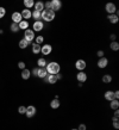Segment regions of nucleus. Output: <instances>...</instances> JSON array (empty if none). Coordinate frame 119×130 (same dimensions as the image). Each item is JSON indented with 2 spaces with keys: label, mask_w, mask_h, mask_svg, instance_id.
Returning <instances> with one entry per match:
<instances>
[{
  "label": "nucleus",
  "mask_w": 119,
  "mask_h": 130,
  "mask_svg": "<svg viewBox=\"0 0 119 130\" xmlns=\"http://www.w3.org/2000/svg\"><path fill=\"white\" fill-rule=\"evenodd\" d=\"M45 69H47L48 74L56 75V74H58L59 72H61V66H59V63L55 62V61H52V62H48Z\"/></svg>",
  "instance_id": "1"
},
{
  "label": "nucleus",
  "mask_w": 119,
  "mask_h": 130,
  "mask_svg": "<svg viewBox=\"0 0 119 130\" xmlns=\"http://www.w3.org/2000/svg\"><path fill=\"white\" fill-rule=\"evenodd\" d=\"M55 12L52 11V10H44V11L41 12V19L44 22H47V23H50L52 20L55 19Z\"/></svg>",
  "instance_id": "2"
},
{
  "label": "nucleus",
  "mask_w": 119,
  "mask_h": 130,
  "mask_svg": "<svg viewBox=\"0 0 119 130\" xmlns=\"http://www.w3.org/2000/svg\"><path fill=\"white\" fill-rule=\"evenodd\" d=\"M35 38H36V35L32 30H30V29L25 30V32H24V40L28 41L29 43H31L32 41H35Z\"/></svg>",
  "instance_id": "3"
},
{
  "label": "nucleus",
  "mask_w": 119,
  "mask_h": 130,
  "mask_svg": "<svg viewBox=\"0 0 119 130\" xmlns=\"http://www.w3.org/2000/svg\"><path fill=\"white\" fill-rule=\"evenodd\" d=\"M86 67H87V63H86V61L82 59H79L77 61L75 62V68L77 69L79 72H85V69H86Z\"/></svg>",
  "instance_id": "4"
},
{
  "label": "nucleus",
  "mask_w": 119,
  "mask_h": 130,
  "mask_svg": "<svg viewBox=\"0 0 119 130\" xmlns=\"http://www.w3.org/2000/svg\"><path fill=\"white\" fill-rule=\"evenodd\" d=\"M52 51V47L51 44H43L42 47H41V54H43L44 56H48L50 55Z\"/></svg>",
  "instance_id": "5"
},
{
  "label": "nucleus",
  "mask_w": 119,
  "mask_h": 130,
  "mask_svg": "<svg viewBox=\"0 0 119 130\" xmlns=\"http://www.w3.org/2000/svg\"><path fill=\"white\" fill-rule=\"evenodd\" d=\"M105 10H106V12L108 14H115L117 6H115V4H113V3H107V4L105 5Z\"/></svg>",
  "instance_id": "6"
},
{
  "label": "nucleus",
  "mask_w": 119,
  "mask_h": 130,
  "mask_svg": "<svg viewBox=\"0 0 119 130\" xmlns=\"http://www.w3.org/2000/svg\"><path fill=\"white\" fill-rule=\"evenodd\" d=\"M44 29V23L42 20H38V22H35L32 24V31L33 32H39Z\"/></svg>",
  "instance_id": "7"
},
{
  "label": "nucleus",
  "mask_w": 119,
  "mask_h": 130,
  "mask_svg": "<svg viewBox=\"0 0 119 130\" xmlns=\"http://www.w3.org/2000/svg\"><path fill=\"white\" fill-rule=\"evenodd\" d=\"M36 112H37V110H36V107L33 106V105L26 106V112H25V115H26L28 118H32V117L36 115Z\"/></svg>",
  "instance_id": "8"
},
{
  "label": "nucleus",
  "mask_w": 119,
  "mask_h": 130,
  "mask_svg": "<svg viewBox=\"0 0 119 130\" xmlns=\"http://www.w3.org/2000/svg\"><path fill=\"white\" fill-rule=\"evenodd\" d=\"M62 7V1L61 0H51V10L54 12L59 11Z\"/></svg>",
  "instance_id": "9"
},
{
  "label": "nucleus",
  "mask_w": 119,
  "mask_h": 130,
  "mask_svg": "<svg viewBox=\"0 0 119 130\" xmlns=\"http://www.w3.org/2000/svg\"><path fill=\"white\" fill-rule=\"evenodd\" d=\"M96 64H98V67H99L100 69H104V68H106L107 66H108V59L105 57V56H104V57H100Z\"/></svg>",
  "instance_id": "10"
},
{
  "label": "nucleus",
  "mask_w": 119,
  "mask_h": 130,
  "mask_svg": "<svg viewBox=\"0 0 119 130\" xmlns=\"http://www.w3.org/2000/svg\"><path fill=\"white\" fill-rule=\"evenodd\" d=\"M58 81L57 80V78H56V75H51V74H48L45 78H44V83L47 84H50V85H54V84H56Z\"/></svg>",
  "instance_id": "11"
},
{
  "label": "nucleus",
  "mask_w": 119,
  "mask_h": 130,
  "mask_svg": "<svg viewBox=\"0 0 119 130\" xmlns=\"http://www.w3.org/2000/svg\"><path fill=\"white\" fill-rule=\"evenodd\" d=\"M88 79L87 76V73H85V72H79L77 74H76V80L79 81V83H86Z\"/></svg>",
  "instance_id": "12"
},
{
  "label": "nucleus",
  "mask_w": 119,
  "mask_h": 130,
  "mask_svg": "<svg viewBox=\"0 0 119 130\" xmlns=\"http://www.w3.org/2000/svg\"><path fill=\"white\" fill-rule=\"evenodd\" d=\"M11 18H12V22H13L14 24H19L20 22L23 20L20 12H13V13H12V16H11Z\"/></svg>",
  "instance_id": "13"
},
{
  "label": "nucleus",
  "mask_w": 119,
  "mask_h": 130,
  "mask_svg": "<svg viewBox=\"0 0 119 130\" xmlns=\"http://www.w3.org/2000/svg\"><path fill=\"white\" fill-rule=\"evenodd\" d=\"M20 14H22V18H23L24 20H28L31 18L32 12L30 11V10H28V8H25V10H23V11L20 12Z\"/></svg>",
  "instance_id": "14"
},
{
  "label": "nucleus",
  "mask_w": 119,
  "mask_h": 130,
  "mask_svg": "<svg viewBox=\"0 0 119 130\" xmlns=\"http://www.w3.org/2000/svg\"><path fill=\"white\" fill-rule=\"evenodd\" d=\"M33 7H35V11H38V12H42L44 11V3L43 1H36L35 5H33Z\"/></svg>",
  "instance_id": "15"
},
{
  "label": "nucleus",
  "mask_w": 119,
  "mask_h": 130,
  "mask_svg": "<svg viewBox=\"0 0 119 130\" xmlns=\"http://www.w3.org/2000/svg\"><path fill=\"white\" fill-rule=\"evenodd\" d=\"M30 76H31V71H29V69H23L22 71V79L23 80H29L30 79Z\"/></svg>",
  "instance_id": "16"
},
{
  "label": "nucleus",
  "mask_w": 119,
  "mask_h": 130,
  "mask_svg": "<svg viewBox=\"0 0 119 130\" xmlns=\"http://www.w3.org/2000/svg\"><path fill=\"white\" fill-rule=\"evenodd\" d=\"M61 106V103H59L58 99H52L51 102H50V107H51L52 110H56V109H58V107Z\"/></svg>",
  "instance_id": "17"
},
{
  "label": "nucleus",
  "mask_w": 119,
  "mask_h": 130,
  "mask_svg": "<svg viewBox=\"0 0 119 130\" xmlns=\"http://www.w3.org/2000/svg\"><path fill=\"white\" fill-rule=\"evenodd\" d=\"M29 25H30V24H29L28 20H24V19L22 20L19 24H18V26H19V30H24V31L29 29Z\"/></svg>",
  "instance_id": "18"
},
{
  "label": "nucleus",
  "mask_w": 119,
  "mask_h": 130,
  "mask_svg": "<svg viewBox=\"0 0 119 130\" xmlns=\"http://www.w3.org/2000/svg\"><path fill=\"white\" fill-rule=\"evenodd\" d=\"M104 98L108 100V102H111L114 99V94H113V91H106L105 92V94H104Z\"/></svg>",
  "instance_id": "19"
},
{
  "label": "nucleus",
  "mask_w": 119,
  "mask_h": 130,
  "mask_svg": "<svg viewBox=\"0 0 119 130\" xmlns=\"http://www.w3.org/2000/svg\"><path fill=\"white\" fill-rule=\"evenodd\" d=\"M37 64H38V68H45L47 67V60H45V57H41V59L37 60Z\"/></svg>",
  "instance_id": "20"
},
{
  "label": "nucleus",
  "mask_w": 119,
  "mask_h": 130,
  "mask_svg": "<svg viewBox=\"0 0 119 130\" xmlns=\"http://www.w3.org/2000/svg\"><path fill=\"white\" fill-rule=\"evenodd\" d=\"M107 19L110 20V23L117 24L119 22V17L117 16V14H108V16H107Z\"/></svg>",
  "instance_id": "21"
},
{
  "label": "nucleus",
  "mask_w": 119,
  "mask_h": 130,
  "mask_svg": "<svg viewBox=\"0 0 119 130\" xmlns=\"http://www.w3.org/2000/svg\"><path fill=\"white\" fill-rule=\"evenodd\" d=\"M47 75H48V73H47V69H45V68H38V73H37V76H38V78L44 79Z\"/></svg>",
  "instance_id": "22"
},
{
  "label": "nucleus",
  "mask_w": 119,
  "mask_h": 130,
  "mask_svg": "<svg viewBox=\"0 0 119 130\" xmlns=\"http://www.w3.org/2000/svg\"><path fill=\"white\" fill-rule=\"evenodd\" d=\"M41 47L42 45H39V44L32 43V48H31L32 54H41Z\"/></svg>",
  "instance_id": "23"
},
{
  "label": "nucleus",
  "mask_w": 119,
  "mask_h": 130,
  "mask_svg": "<svg viewBox=\"0 0 119 130\" xmlns=\"http://www.w3.org/2000/svg\"><path fill=\"white\" fill-rule=\"evenodd\" d=\"M110 107H111L112 110H118L119 109V100L117 99H113L110 102Z\"/></svg>",
  "instance_id": "24"
},
{
  "label": "nucleus",
  "mask_w": 119,
  "mask_h": 130,
  "mask_svg": "<svg viewBox=\"0 0 119 130\" xmlns=\"http://www.w3.org/2000/svg\"><path fill=\"white\" fill-rule=\"evenodd\" d=\"M101 80H103V83H105V84H111L112 83V76L110 74H105V75H103Z\"/></svg>",
  "instance_id": "25"
},
{
  "label": "nucleus",
  "mask_w": 119,
  "mask_h": 130,
  "mask_svg": "<svg viewBox=\"0 0 119 130\" xmlns=\"http://www.w3.org/2000/svg\"><path fill=\"white\" fill-rule=\"evenodd\" d=\"M33 5H35V1H33V0H24V6L28 8V10L33 7Z\"/></svg>",
  "instance_id": "26"
},
{
  "label": "nucleus",
  "mask_w": 119,
  "mask_h": 130,
  "mask_svg": "<svg viewBox=\"0 0 119 130\" xmlns=\"http://www.w3.org/2000/svg\"><path fill=\"white\" fill-rule=\"evenodd\" d=\"M110 48H111V50H113V51H118L119 50V43L117 41H113V42H111V44H110Z\"/></svg>",
  "instance_id": "27"
},
{
  "label": "nucleus",
  "mask_w": 119,
  "mask_h": 130,
  "mask_svg": "<svg viewBox=\"0 0 119 130\" xmlns=\"http://www.w3.org/2000/svg\"><path fill=\"white\" fill-rule=\"evenodd\" d=\"M31 18H33V19H35V22L42 20V19H41V12H38V11H33V12H32Z\"/></svg>",
  "instance_id": "28"
},
{
  "label": "nucleus",
  "mask_w": 119,
  "mask_h": 130,
  "mask_svg": "<svg viewBox=\"0 0 119 130\" xmlns=\"http://www.w3.org/2000/svg\"><path fill=\"white\" fill-rule=\"evenodd\" d=\"M29 44H30V43H29L28 41H25L24 38L19 41V48H20V49H25V48H28Z\"/></svg>",
  "instance_id": "29"
},
{
  "label": "nucleus",
  "mask_w": 119,
  "mask_h": 130,
  "mask_svg": "<svg viewBox=\"0 0 119 130\" xmlns=\"http://www.w3.org/2000/svg\"><path fill=\"white\" fill-rule=\"evenodd\" d=\"M10 30H11L12 32H18V31H19V26H18V24L12 23L11 26H10Z\"/></svg>",
  "instance_id": "30"
},
{
  "label": "nucleus",
  "mask_w": 119,
  "mask_h": 130,
  "mask_svg": "<svg viewBox=\"0 0 119 130\" xmlns=\"http://www.w3.org/2000/svg\"><path fill=\"white\" fill-rule=\"evenodd\" d=\"M35 40H36L35 43H37V44H39L41 45V44H43V42H44V37L43 36H37Z\"/></svg>",
  "instance_id": "31"
},
{
  "label": "nucleus",
  "mask_w": 119,
  "mask_h": 130,
  "mask_svg": "<svg viewBox=\"0 0 119 130\" xmlns=\"http://www.w3.org/2000/svg\"><path fill=\"white\" fill-rule=\"evenodd\" d=\"M18 112H19L20 115H25V112H26V106H19L18 107Z\"/></svg>",
  "instance_id": "32"
},
{
  "label": "nucleus",
  "mask_w": 119,
  "mask_h": 130,
  "mask_svg": "<svg viewBox=\"0 0 119 130\" xmlns=\"http://www.w3.org/2000/svg\"><path fill=\"white\" fill-rule=\"evenodd\" d=\"M5 14H6V10H5V7L0 6V19H1L3 17H5Z\"/></svg>",
  "instance_id": "33"
},
{
  "label": "nucleus",
  "mask_w": 119,
  "mask_h": 130,
  "mask_svg": "<svg viewBox=\"0 0 119 130\" xmlns=\"http://www.w3.org/2000/svg\"><path fill=\"white\" fill-rule=\"evenodd\" d=\"M44 10H51V1H47L44 4Z\"/></svg>",
  "instance_id": "34"
},
{
  "label": "nucleus",
  "mask_w": 119,
  "mask_h": 130,
  "mask_svg": "<svg viewBox=\"0 0 119 130\" xmlns=\"http://www.w3.org/2000/svg\"><path fill=\"white\" fill-rule=\"evenodd\" d=\"M18 67L23 71V69H25L26 68V64H25V62H23V61H20V62H18Z\"/></svg>",
  "instance_id": "35"
},
{
  "label": "nucleus",
  "mask_w": 119,
  "mask_h": 130,
  "mask_svg": "<svg viewBox=\"0 0 119 130\" xmlns=\"http://www.w3.org/2000/svg\"><path fill=\"white\" fill-rule=\"evenodd\" d=\"M37 73H38V68H33L31 71V75H33V76H37Z\"/></svg>",
  "instance_id": "36"
},
{
  "label": "nucleus",
  "mask_w": 119,
  "mask_h": 130,
  "mask_svg": "<svg viewBox=\"0 0 119 130\" xmlns=\"http://www.w3.org/2000/svg\"><path fill=\"white\" fill-rule=\"evenodd\" d=\"M77 130H87V126L85 125V124H80L79 128H76Z\"/></svg>",
  "instance_id": "37"
},
{
  "label": "nucleus",
  "mask_w": 119,
  "mask_h": 130,
  "mask_svg": "<svg viewBox=\"0 0 119 130\" xmlns=\"http://www.w3.org/2000/svg\"><path fill=\"white\" fill-rule=\"evenodd\" d=\"M104 54H105V53H104L103 50H98V53H96V55L99 56V59L100 57H104Z\"/></svg>",
  "instance_id": "38"
},
{
  "label": "nucleus",
  "mask_w": 119,
  "mask_h": 130,
  "mask_svg": "<svg viewBox=\"0 0 119 130\" xmlns=\"http://www.w3.org/2000/svg\"><path fill=\"white\" fill-rule=\"evenodd\" d=\"M113 94H114V99L118 100L119 99V91H114V92H113Z\"/></svg>",
  "instance_id": "39"
},
{
  "label": "nucleus",
  "mask_w": 119,
  "mask_h": 130,
  "mask_svg": "<svg viewBox=\"0 0 119 130\" xmlns=\"http://www.w3.org/2000/svg\"><path fill=\"white\" fill-rule=\"evenodd\" d=\"M115 38H117V36H115L114 34H112V35H110V40H111V42L115 41Z\"/></svg>",
  "instance_id": "40"
},
{
  "label": "nucleus",
  "mask_w": 119,
  "mask_h": 130,
  "mask_svg": "<svg viewBox=\"0 0 119 130\" xmlns=\"http://www.w3.org/2000/svg\"><path fill=\"white\" fill-rule=\"evenodd\" d=\"M113 128L114 129H119V122H113Z\"/></svg>",
  "instance_id": "41"
},
{
  "label": "nucleus",
  "mask_w": 119,
  "mask_h": 130,
  "mask_svg": "<svg viewBox=\"0 0 119 130\" xmlns=\"http://www.w3.org/2000/svg\"><path fill=\"white\" fill-rule=\"evenodd\" d=\"M56 78H57V80H62V78H63V76H62V74H61V73H58V74H56Z\"/></svg>",
  "instance_id": "42"
},
{
  "label": "nucleus",
  "mask_w": 119,
  "mask_h": 130,
  "mask_svg": "<svg viewBox=\"0 0 119 130\" xmlns=\"http://www.w3.org/2000/svg\"><path fill=\"white\" fill-rule=\"evenodd\" d=\"M113 117H119V111L114 110V113H113Z\"/></svg>",
  "instance_id": "43"
},
{
  "label": "nucleus",
  "mask_w": 119,
  "mask_h": 130,
  "mask_svg": "<svg viewBox=\"0 0 119 130\" xmlns=\"http://www.w3.org/2000/svg\"><path fill=\"white\" fill-rule=\"evenodd\" d=\"M112 121H113V122H118V117H113Z\"/></svg>",
  "instance_id": "44"
},
{
  "label": "nucleus",
  "mask_w": 119,
  "mask_h": 130,
  "mask_svg": "<svg viewBox=\"0 0 119 130\" xmlns=\"http://www.w3.org/2000/svg\"><path fill=\"white\" fill-rule=\"evenodd\" d=\"M71 130H77V129H71Z\"/></svg>",
  "instance_id": "45"
}]
</instances>
